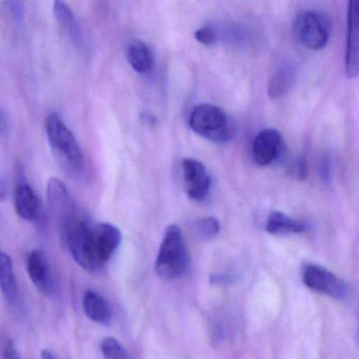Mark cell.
Returning a JSON list of instances; mask_svg holds the SVG:
<instances>
[{"label":"cell","instance_id":"9a60e30c","mask_svg":"<svg viewBox=\"0 0 359 359\" xmlns=\"http://www.w3.org/2000/svg\"><path fill=\"white\" fill-rule=\"evenodd\" d=\"M127 60L138 74H149L154 67V56L150 48L142 41H133L127 48Z\"/></svg>","mask_w":359,"mask_h":359},{"label":"cell","instance_id":"5b68a950","mask_svg":"<svg viewBox=\"0 0 359 359\" xmlns=\"http://www.w3.org/2000/svg\"><path fill=\"white\" fill-rule=\"evenodd\" d=\"M294 32L304 47L317 51L329 43L332 22L329 16L321 12H302L294 22Z\"/></svg>","mask_w":359,"mask_h":359},{"label":"cell","instance_id":"e0dca14e","mask_svg":"<svg viewBox=\"0 0 359 359\" xmlns=\"http://www.w3.org/2000/svg\"><path fill=\"white\" fill-rule=\"evenodd\" d=\"M0 290L6 300L13 304L18 298V289L11 257L0 250Z\"/></svg>","mask_w":359,"mask_h":359},{"label":"cell","instance_id":"2e32d148","mask_svg":"<svg viewBox=\"0 0 359 359\" xmlns=\"http://www.w3.org/2000/svg\"><path fill=\"white\" fill-rule=\"evenodd\" d=\"M83 311L88 318L100 325H108L112 318L110 306L108 302L96 292H86L83 300Z\"/></svg>","mask_w":359,"mask_h":359},{"label":"cell","instance_id":"d6986e66","mask_svg":"<svg viewBox=\"0 0 359 359\" xmlns=\"http://www.w3.org/2000/svg\"><path fill=\"white\" fill-rule=\"evenodd\" d=\"M53 14L56 22L62 28L72 31L75 27V15L71 8L64 1H55L53 4Z\"/></svg>","mask_w":359,"mask_h":359},{"label":"cell","instance_id":"5bb4252c","mask_svg":"<svg viewBox=\"0 0 359 359\" xmlns=\"http://www.w3.org/2000/svg\"><path fill=\"white\" fill-rule=\"evenodd\" d=\"M48 198L52 209L57 213L65 215V224L71 219L70 214L73 210V203L66 184L58 178H50L47 187Z\"/></svg>","mask_w":359,"mask_h":359},{"label":"cell","instance_id":"ba28073f","mask_svg":"<svg viewBox=\"0 0 359 359\" xmlns=\"http://www.w3.org/2000/svg\"><path fill=\"white\" fill-rule=\"evenodd\" d=\"M359 10L357 1H350L346 15V71L348 77L358 74V24Z\"/></svg>","mask_w":359,"mask_h":359},{"label":"cell","instance_id":"d4e9b609","mask_svg":"<svg viewBox=\"0 0 359 359\" xmlns=\"http://www.w3.org/2000/svg\"><path fill=\"white\" fill-rule=\"evenodd\" d=\"M41 359H55V357H54V355L52 354L50 351L43 350V352H41Z\"/></svg>","mask_w":359,"mask_h":359},{"label":"cell","instance_id":"cb8c5ba5","mask_svg":"<svg viewBox=\"0 0 359 359\" xmlns=\"http://www.w3.org/2000/svg\"><path fill=\"white\" fill-rule=\"evenodd\" d=\"M3 359H22L20 352L12 340H7L4 346Z\"/></svg>","mask_w":359,"mask_h":359},{"label":"cell","instance_id":"9c48e42d","mask_svg":"<svg viewBox=\"0 0 359 359\" xmlns=\"http://www.w3.org/2000/svg\"><path fill=\"white\" fill-rule=\"evenodd\" d=\"M283 138L277 130H262L254 140V161L262 167H266L276 161L280 156Z\"/></svg>","mask_w":359,"mask_h":359},{"label":"cell","instance_id":"6da1fadb","mask_svg":"<svg viewBox=\"0 0 359 359\" xmlns=\"http://www.w3.org/2000/svg\"><path fill=\"white\" fill-rule=\"evenodd\" d=\"M46 133L58 165L68 175L77 177L85 169V157L70 128L57 113L46 118Z\"/></svg>","mask_w":359,"mask_h":359},{"label":"cell","instance_id":"7c38bea8","mask_svg":"<svg viewBox=\"0 0 359 359\" xmlns=\"http://www.w3.org/2000/svg\"><path fill=\"white\" fill-rule=\"evenodd\" d=\"M14 207L16 213L22 219L33 222L41 211L39 197L28 184H20L14 192Z\"/></svg>","mask_w":359,"mask_h":359},{"label":"cell","instance_id":"8992f818","mask_svg":"<svg viewBox=\"0 0 359 359\" xmlns=\"http://www.w3.org/2000/svg\"><path fill=\"white\" fill-rule=\"evenodd\" d=\"M302 281L309 289L335 299H342L348 294V285L327 269L317 264H306L302 270Z\"/></svg>","mask_w":359,"mask_h":359},{"label":"cell","instance_id":"603a6c76","mask_svg":"<svg viewBox=\"0 0 359 359\" xmlns=\"http://www.w3.org/2000/svg\"><path fill=\"white\" fill-rule=\"evenodd\" d=\"M291 173L298 180H306L308 176V165H306L304 158H298L295 163L292 165Z\"/></svg>","mask_w":359,"mask_h":359},{"label":"cell","instance_id":"277c9868","mask_svg":"<svg viewBox=\"0 0 359 359\" xmlns=\"http://www.w3.org/2000/svg\"><path fill=\"white\" fill-rule=\"evenodd\" d=\"M190 127L197 135L213 142H226L231 138L230 121L226 113L213 104H199L190 115Z\"/></svg>","mask_w":359,"mask_h":359},{"label":"cell","instance_id":"ac0fdd59","mask_svg":"<svg viewBox=\"0 0 359 359\" xmlns=\"http://www.w3.org/2000/svg\"><path fill=\"white\" fill-rule=\"evenodd\" d=\"M293 72L291 69H281L271 79L269 83L268 94L271 100H277L285 95L292 86Z\"/></svg>","mask_w":359,"mask_h":359},{"label":"cell","instance_id":"7402d4cb","mask_svg":"<svg viewBox=\"0 0 359 359\" xmlns=\"http://www.w3.org/2000/svg\"><path fill=\"white\" fill-rule=\"evenodd\" d=\"M195 39L205 46H212L216 41V32L211 26H205L198 29L194 34Z\"/></svg>","mask_w":359,"mask_h":359},{"label":"cell","instance_id":"4fadbf2b","mask_svg":"<svg viewBox=\"0 0 359 359\" xmlns=\"http://www.w3.org/2000/svg\"><path fill=\"white\" fill-rule=\"evenodd\" d=\"M308 229V224L304 220L296 219L279 211L271 212L266 222V232L273 235L300 234Z\"/></svg>","mask_w":359,"mask_h":359},{"label":"cell","instance_id":"7a4b0ae2","mask_svg":"<svg viewBox=\"0 0 359 359\" xmlns=\"http://www.w3.org/2000/svg\"><path fill=\"white\" fill-rule=\"evenodd\" d=\"M189 262L182 230L177 224H170L165 231L155 262L156 274L163 280L180 278L188 271Z\"/></svg>","mask_w":359,"mask_h":359},{"label":"cell","instance_id":"ffe728a7","mask_svg":"<svg viewBox=\"0 0 359 359\" xmlns=\"http://www.w3.org/2000/svg\"><path fill=\"white\" fill-rule=\"evenodd\" d=\"M100 348L106 359H131L125 348L115 338H104Z\"/></svg>","mask_w":359,"mask_h":359},{"label":"cell","instance_id":"52a82bcc","mask_svg":"<svg viewBox=\"0 0 359 359\" xmlns=\"http://www.w3.org/2000/svg\"><path fill=\"white\" fill-rule=\"evenodd\" d=\"M182 168L184 191L189 198L205 201L211 190V177L205 165L197 159L186 158L182 161Z\"/></svg>","mask_w":359,"mask_h":359},{"label":"cell","instance_id":"30bf717a","mask_svg":"<svg viewBox=\"0 0 359 359\" xmlns=\"http://www.w3.org/2000/svg\"><path fill=\"white\" fill-rule=\"evenodd\" d=\"M92 236L96 255L104 266L121 245V231L114 224L102 222L92 226Z\"/></svg>","mask_w":359,"mask_h":359},{"label":"cell","instance_id":"8fae6325","mask_svg":"<svg viewBox=\"0 0 359 359\" xmlns=\"http://www.w3.org/2000/svg\"><path fill=\"white\" fill-rule=\"evenodd\" d=\"M27 269L33 285L45 295H51L53 291V280L45 253L39 250L31 252Z\"/></svg>","mask_w":359,"mask_h":359},{"label":"cell","instance_id":"44dd1931","mask_svg":"<svg viewBox=\"0 0 359 359\" xmlns=\"http://www.w3.org/2000/svg\"><path fill=\"white\" fill-rule=\"evenodd\" d=\"M196 231L203 238H213L219 233V222L214 217L201 218L197 222Z\"/></svg>","mask_w":359,"mask_h":359},{"label":"cell","instance_id":"3957f363","mask_svg":"<svg viewBox=\"0 0 359 359\" xmlns=\"http://www.w3.org/2000/svg\"><path fill=\"white\" fill-rule=\"evenodd\" d=\"M65 234L71 255L75 262L90 273H96L104 266L96 255L92 226L79 218H71L65 224Z\"/></svg>","mask_w":359,"mask_h":359}]
</instances>
